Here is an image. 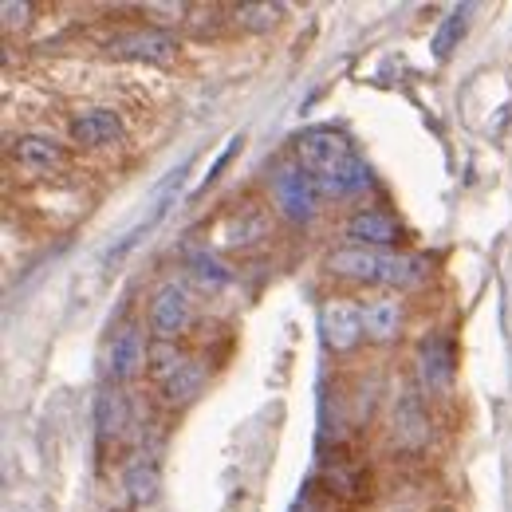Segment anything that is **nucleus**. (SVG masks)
I'll use <instances>...</instances> for the list:
<instances>
[{"instance_id": "nucleus-5", "label": "nucleus", "mask_w": 512, "mask_h": 512, "mask_svg": "<svg viewBox=\"0 0 512 512\" xmlns=\"http://www.w3.org/2000/svg\"><path fill=\"white\" fill-rule=\"evenodd\" d=\"M327 268L343 280H355V284H383L386 276V253L379 249H363V245H347L339 253H331Z\"/></svg>"}, {"instance_id": "nucleus-6", "label": "nucleus", "mask_w": 512, "mask_h": 512, "mask_svg": "<svg viewBox=\"0 0 512 512\" xmlns=\"http://www.w3.org/2000/svg\"><path fill=\"white\" fill-rule=\"evenodd\" d=\"M355 245H363V249H383V245H394L398 237H402V225L383 213V209H363V213H355L351 221H347V229H343Z\"/></svg>"}, {"instance_id": "nucleus-16", "label": "nucleus", "mask_w": 512, "mask_h": 512, "mask_svg": "<svg viewBox=\"0 0 512 512\" xmlns=\"http://www.w3.org/2000/svg\"><path fill=\"white\" fill-rule=\"evenodd\" d=\"M190 276L197 280V288H205V292H221V288L229 284V268L209 253L190 256Z\"/></svg>"}, {"instance_id": "nucleus-12", "label": "nucleus", "mask_w": 512, "mask_h": 512, "mask_svg": "<svg viewBox=\"0 0 512 512\" xmlns=\"http://www.w3.org/2000/svg\"><path fill=\"white\" fill-rule=\"evenodd\" d=\"M142 359H146V347H142L138 327H123V331L115 335V343H111V355H107L111 379H130V375L142 367Z\"/></svg>"}, {"instance_id": "nucleus-10", "label": "nucleus", "mask_w": 512, "mask_h": 512, "mask_svg": "<svg viewBox=\"0 0 512 512\" xmlns=\"http://www.w3.org/2000/svg\"><path fill=\"white\" fill-rule=\"evenodd\" d=\"M347 150H351V142H347L343 134H335V130H304V134L296 138V154H300V162H304L308 174L327 166L331 158L347 154Z\"/></svg>"}, {"instance_id": "nucleus-2", "label": "nucleus", "mask_w": 512, "mask_h": 512, "mask_svg": "<svg viewBox=\"0 0 512 512\" xmlns=\"http://www.w3.org/2000/svg\"><path fill=\"white\" fill-rule=\"evenodd\" d=\"M312 178H316L320 193H327V197H351V193L371 186V170H367V162L355 150H347V154L331 158L327 166L312 170Z\"/></svg>"}, {"instance_id": "nucleus-21", "label": "nucleus", "mask_w": 512, "mask_h": 512, "mask_svg": "<svg viewBox=\"0 0 512 512\" xmlns=\"http://www.w3.org/2000/svg\"><path fill=\"white\" fill-rule=\"evenodd\" d=\"M24 16H28V4H12V0L4 4V24H8V28H12L16 20H24Z\"/></svg>"}, {"instance_id": "nucleus-7", "label": "nucleus", "mask_w": 512, "mask_h": 512, "mask_svg": "<svg viewBox=\"0 0 512 512\" xmlns=\"http://www.w3.org/2000/svg\"><path fill=\"white\" fill-rule=\"evenodd\" d=\"M111 52L127 60H142V64H170L178 56V44L166 32H130V36L111 40Z\"/></svg>"}, {"instance_id": "nucleus-13", "label": "nucleus", "mask_w": 512, "mask_h": 512, "mask_svg": "<svg viewBox=\"0 0 512 512\" xmlns=\"http://www.w3.org/2000/svg\"><path fill=\"white\" fill-rule=\"evenodd\" d=\"M402 327V304L398 300H371L363 308V335L375 339V343H386L394 339Z\"/></svg>"}, {"instance_id": "nucleus-3", "label": "nucleus", "mask_w": 512, "mask_h": 512, "mask_svg": "<svg viewBox=\"0 0 512 512\" xmlns=\"http://www.w3.org/2000/svg\"><path fill=\"white\" fill-rule=\"evenodd\" d=\"M320 331H323V343H327L331 351H351V347L363 339V308H355V304H347V300L323 304Z\"/></svg>"}, {"instance_id": "nucleus-14", "label": "nucleus", "mask_w": 512, "mask_h": 512, "mask_svg": "<svg viewBox=\"0 0 512 512\" xmlns=\"http://www.w3.org/2000/svg\"><path fill=\"white\" fill-rule=\"evenodd\" d=\"M418 371H422V383L430 386H446L453 379V347H449L446 339H430L426 347H422V359H418Z\"/></svg>"}, {"instance_id": "nucleus-19", "label": "nucleus", "mask_w": 512, "mask_h": 512, "mask_svg": "<svg viewBox=\"0 0 512 512\" xmlns=\"http://www.w3.org/2000/svg\"><path fill=\"white\" fill-rule=\"evenodd\" d=\"M280 20V4H241L237 24L241 28H272Z\"/></svg>"}, {"instance_id": "nucleus-20", "label": "nucleus", "mask_w": 512, "mask_h": 512, "mask_svg": "<svg viewBox=\"0 0 512 512\" xmlns=\"http://www.w3.org/2000/svg\"><path fill=\"white\" fill-rule=\"evenodd\" d=\"M241 233H245V225H233V229H225V245H245V237H241ZM264 233H268V225H264V217H256V221H253V237L260 241Z\"/></svg>"}, {"instance_id": "nucleus-9", "label": "nucleus", "mask_w": 512, "mask_h": 512, "mask_svg": "<svg viewBox=\"0 0 512 512\" xmlns=\"http://www.w3.org/2000/svg\"><path fill=\"white\" fill-rule=\"evenodd\" d=\"M12 158L32 174H48L64 162V146L52 134H24L12 142Z\"/></svg>"}, {"instance_id": "nucleus-15", "label": "nucleus", "mask_w": 512, "mask_h": 512, "mask_svg": "<svg viewBox=\"0 0 512 512\" xmlns=\"http://www.w3.org/2000/svg\"><path fill=\"white\" fill-rule=\"evenodd\" d=\"M95 422H99V434L103 438H119L123 426H127V402H123V394L99 390V398H95Z\"/></svg>"}, {"instance_id": "nucleus-11", "label": "nucleus", "mask_w": 512, "mask_h": 512, "mask_svg": "<svg viewBox=\"0 0 512 512\" xmlns=\"http://www.w3.org/2000/svg\"><path fill=\"white\" fill-rule=\"evenodd\" d=\"M71 138L83 142V146H107V142H119L123 138V119L107 107H95V111H83L75 123H71Z\"/></svg>"}, {"instance_id": "nucleus-4", "label": "nucleus", "mask_w": 512, "mask_h": 512, "mask_svg": "<svg viewBox=\"0 0 512 512\" xmlns=\"http://www.w3.org/2000/svg\"><path fill=\"white\" fill-rule=\"evenodd\" d=\"M150 327H154L158 339H178L190 327V296H186L182 284L158 288L154 308H150Z\"/></svg>"}, {"instance_id": "nucleus-8", "label": "nucleus", "mask_w": 512, "mask_h": 512, "mask_svg": "<svg viewBox=\"0 0 512 512\" xmlns=\"http://www.w3.org/2000/svg\"><path fill=\"white\" fill-rule=\"evenodd\" d=\"M158 379H162L166 402H190V398L201 394V386H205V367L197 359H166L162 371H158Z\"/></svg>"}, {"instance_id": "nucleus-17", "label": "nucleus", "mask_w": 512, "mask_h": 512, "mask_svg": "<svg viewBox=\"0 0 512 512\" xmlns=\"http://www.w3.org/2000/svg\"><path fill=\"white\" fill-rule=\"evenodd\" d=\"M127 493L138 505H150L158 497V469L150 461H134L127 469Z\"/></svg>"}, {"instance_id": "nucleus-18", "label": "nucleus", "mask_w": 512, "mask_h": 512, "mask_svg": "<svg viewBox=\"0 0 512 512\" xmlns=\"http://www.w3.org/2000/svg\"><path fill=\"white\" fill-rule=\"evenodd\" d=\"M465 24H469V8H453L446 16V24L438 28V36H434V56L438 60H446L449 52L457 48V40L465 36Z\"/></svg>"}, {"instance_id": "nucleus-1", "label": "nucleus", "mask_w": 512, "mask_h": 512, "mask_svg": "<svg viewBox=\"0 0 512 512\" xmlns=\"http://www.w3.org/2000/svg\"><path fill=\"white\" fill-rule=\"evenodd\" d=\"M272 197L288 221H312L320 205V186L304 166H280L272 174Z\"/></svg>"}]
</instances>
